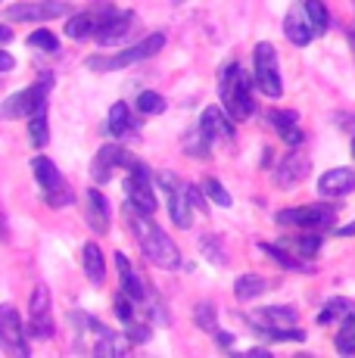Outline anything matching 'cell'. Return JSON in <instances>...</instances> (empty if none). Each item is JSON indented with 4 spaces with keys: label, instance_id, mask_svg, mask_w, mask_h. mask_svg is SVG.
Wrapping results in <instances>:
<instances>
[{
    "label": "cell",
    "instance_id": "obj_43",
    "mask_svg": "<svg viewBox=\"0 0 355 358\" xmlns=\"http://www.w3.org/2000/svg\"><path fill=\"white\" fill-rule=\"evenodd\" d=\"M13 66H16V59H13L6 50H0V72H10Z\"/></svg>",
    "mask_w": 355,
    "mask_h": 358
},
{
    "label": "cell",
    "instance_id": "obj_16",
    "mask_svg": "<svg viewBox=\"0 0 355 358\" xmlns=\"http://www.w3.org/2000/svg\"><path fill=\"white\" fill-rule=\"evenodd\" d=\"M318 190H321V196H333V199L355 194V169H331V171H324L321 181H318Z\"/></svg>",
    "mask_w": 355,
    "mask_h": 358
},
{
    "label": "cell",
    "instance_id": "obj_13",
    "mask_svg": "<svg viewBox=\"0 0 355 358\" xmlns=\"http://www.w3.org/2000/svg\"><path fill=\"white\" fill-rule=\"evenodd\" d=\"M69 13L63 0H35V3H13L6 10V19L13 22H47V19H59Z\"/></svg>",
    "mask_w": 355,
    "mask_h": 358
},
{
    "label": "cell",
    "instance_id": "obj_33",
    "mask_svg": "<svg viewBox=\"0 0 355 358\" xmlns=\"http://www.w3.org/2000/svg\"><path fill=\"white\" fill-rule=\"evenodd\" d=\"M200 190H203V196H209L215 206H222V209H228L234 199H231V194L224 190V184L218 181V178H203L200 181Z\"/></svg>",
    "mask_w": 355,
    "mask_h": 358
},
{
    "label": "cell",
    "instance_id": "obj_25",
    "mask_svg": "<svg viewBox=\"0 0 355 358\" xmlns=\"http://www.w3.org/2000/svg\"><path fill=\"white\" fill-rule=\"evenodd\" d=\"M81 256H85L81 262H85L87 280H91V284H103V278H106V259H103V252H100V246L97 243H87Z\"/></svg>",
    "mask_w": 355,
    "mask_h": 358
},
{
    "label": "cell",
    "instance_id": "obj_41",
    "mask_svg": "<svg viewBox=\"0 0 355 358\" xmlns=\"http://www.w3.org/2000/svg\"><path fill=\"white\" fill-rule=\"evenodd\" d=\"M150 336H153V334H150V324H138L134 318L128 321V340H131V343H147Z\"/></svg>",
    "mask_w": 355,
    "mask_h": 358
},
{
    "label": "cell",
    "instance_id": "obj_18",
    "mask_svg": "<svg viewBox=\"0 0 355 358\" xmlns=\"http://www.w3.org/2000/svg\"><path fill=\"white\" fill-rule=\"evenodd\" d=\"M115 268H119V284H122V293L125 296H131L134 302H143L147 299V293H150V287H143V280L134 274V268H131V259L125 256V252H115Z\"/></svg>",
    "mask_w": 355,
    "mask_h": 358
},
{
    "label": "cell",
    "instance_id": "obj_1",
    "mask_svg": "<svg viewBox=\"0 0 355 358\" xmlns=\"http://www.w3.org/2000/svg\"><path fill=\"white\" fill-rule=\"evenodd\" d=\"M252 87L256 78H249L240 69V63H228L218 75V97H222V109L234 122H247L256 113V100H252Z\"/></svg>",
    "mask_w": 355,
    "mask_h": 358
},
{
    "label": "cell",
    "instance_id": "obj_29",
    "mask_svg": "<svg viewBox=\"0 0 355 358\" xmlns=\"http://www.w3.org/2000/svg\"><path fill=\"white\" fill-rule=\"evenodd\" d=\"M209 150H212V141L203 134L200 125H196L194 131H187V137H184V153L194 156V159H206Z\"/></svg>",
    "mask_w": 355,
    "mask_h": 358
},
{
    "label": "cell",
    "instance_id": "obj_31",
    "mask_svg": "<svg viewBox=\"0 0 355 358\" xmlns=\"http://www.w3.org/2000/svg\"><path fill=\"white\" fill-rule=\"evenodd\" d=\"M50 302H53V296L47 290V284H38L29 302V318H50Z\"/></svg>",
    "mask_w": 355,
    "mask_h": 358
},
{
    "label": "cell",
    "instance_id": "obj_22",
    "mask_svg": "<svg viewBox=\"0 0 355 358\" xmlns=\"http://www.w3.org/2000/svg\"><path fill=\"white\" fill-rule=\"evenodd\" d=\"M268 122L277 128V134L284 137V143H290V147H299V143L305 141V134L299 131V125H296V113L293 109H275V113L268 115Z\"/></svg>",
    "mask_w": 355,
    "mask_h": 358
},
{
    "label": "cell",
    "instance_id": "obj_47",
    "mask_svg": "<svg viewBox=\"0 0 355 358\" xmlns=\"http://www.w3.org/2000/svg\"><path fill=\"white\" fill-rule=\"evenodd\" d=\"M352 156H355V141H352Z\"/></svg>",
    "mask_w": 355,
    "mask_h": 358
},
{
    "label": "cell",
    "instance_id": "obj_45",
    "mask_svg": "<svg viewBox=\"0 0 355 358\" xmlns=\"http://www.w3.org/2000/svg\"><path fill=\"white\" fill-rule=\"evenodd\" d=\"M340 237H355V218L346 224V228H340Z\"/></svg>",
    "mask_w": 355,
    "mask_h": 358
},
{
    "label": "cell",
    "instance_id": "obj_34",
    "mask_svg": "<svg viewBox=\"0 0 355 358\" xmlns=\"http://www.w3.org/2000/svg\"><path fill=\"white\" fill-rule=\"evenodd\" d=\"M47 106L44 109H38V113H31L29 115V141L35 143V147H44L47 143Z\"/></svg>",
    "mask_w": 355,
    "mask_h": 358
},
{
    "label": "cell",
    "instance_id": "obj_12",
    "mask_svg": "<svg viewBox=\"0 0 355 358\" xmlns=\"http://www.w3.org/2000/svg\"><path fill=\"white\" fill-rule=\"evenodd\" d=\"M0 346L16 358L29 355V340H25L22 318H19V312L13 306H0Z\"/></svg>",
    "mask_w": 355,
    "mask_h": 358
},
{
    "label": "cell",
    "instance_id": "obj_14",
    "mask_svg": "<svg viewBox=\"0 0 355 358\" xmlns=\"http://www.w3.org/2000/svg\"><path fill=\"white\" fill-rule=\"evenodd\" d=\"M284 34H287V41H290V44H296V47H305V44H312V41L318 38V31H315V25H312L309 13H305L303 0H299V3H293L290 13L284 16Z\"/></svg>",
    "mask_w": 355,
    "mask_h": 358
},
{
    "label": "cell",
    "instance_id": "obj_2",
    "mask_svg": "<svg viewBox=\"0 0 355 358\" xmlns=\"http://www.w3.org/2000/svg\"><path fill=\"white\" fill-rule=\"evenodd\" d=\"M131 228L138 234V243H140L143 256L153 262L156 268H166V271L181 268V252H178V246L172 243V237H168L159 224L150 222V215H138V212H134Z\"/></svg>",
    "mask_w": 355,
    "mask_h": 358
},
{
    "label": "cell",
    "instance_id": "obj_20",
    "mask_svg": "<svg viewBox=\"0 0 355 358\" xmlns=\"http://www.w3.org/2000/svg\"><path fill=\"white\" fill-rule=\"evenodd\" d=\"M296 321L299 315L290 306H268V308H259L256 315H249L252 327H296Z\"/></svg>",
    "mask_w": 355,
    "mask_h": 358
},
{
    "label": "cell",
    "instance_id": "obj_5",
    "mask_svg": "<svg viewBox=\"0 0 355 358\" xmlns=\"http://www.w3.org/2000/svg\"><path fill=\"white\" fill-rule=\"evenodd\" d=\"M252 69H256V87L265 97L277 100L284 94V78H281V66H277V50L268 41H259L252 50Z\"/></svg>",
    "mask_w": 355,
    "mask_h": 358
},
{
    "label": "cell",
    "instance_id": "obj_46",
    "mask_svg": "<svg viewBox=\"0 0 355 358\" xmlns=\"http://www.w3.org/2000/svg\"><path fill=\"white\" fill-rule=\"evenodd\" d=\"M6 234H10V228H6V218H3V209H0V240H6Z\"/></svg>",
    "mask_w": 355,
    "mask_h": 358
},
{
    "label": "cell",
    "instance_id": "obj_28",
    "mask_svg": "<svg viewBox=\"0 0 355 358\" xmlns=\"http://www.w3.org/2000/svg\"><path fill=\"white\" fill-rule=\"evenodd\" d=\"M125 349H128V336L115 334V330H106L103 336L94 340V352L97 355H125Z\"/></svg>",
    "mask_w": 355,
    "mask_h": 358
},
{
    "label": "cell",
    "instance_id": "obj_17",
    "mask_svg": "<svg viewBox=\"0 0 355 358\" xmlns=\"http://www.w3.org/2000/svg\"><path fill=\"white\" fill-rule=\"evenodd\" d=\"M85 203H87L85 218H87V224H91V231L94 234H109V199L103 196V190L91 187L85 194Z\"/></svg>",
    "mask_w": 355,
    "mask_h": 358
},
{
    "label": "cell",
    "instance_id": "obj_15",
    "mask_svg": "<svg viewBox=\"0 0 355 358\" xmlns=\"http://www.w3.org/2000/svg\"><path fill=\"white\" fill-rule=\"evenodd\" d=\"M312 171V162L303 153H290L275 165V184L277 187H296L299 181H305Z\"/></svg>",
    "mask_w": 355,
    "mask_h": 358
},
{
    "label": "cell",
    "instance_id": "obj_38",
    "mask_svg": "<svg viewBox=\"0 0 355 358\" xmlns=\"http://www.w3.org/2000/svg\"><path fill=\"white\" fill-rule=\"evenodd\" d=\"M200 250H203V256H206L209 262H215V265H224V262H228L222 240H218L215 234H206V237H200Z\"/></svg>",
    "mask_w": 355,
    "mask_h": 358
},
{
    "label": "cell",
    "instance_id": "obj_11",
    "mask_svg": "<svg viewBox=\"0 0 355 358\" xmlns=\"http://www.w3.org/2000/svg\"><path fill=\"white\" fill-rule=\"evenodd\" d=\"M138 162L131 153H128L125 147H119V143H106V147L97 150V156H94L91 162V178L94 184H109L113 181V175L119 169H128L131 171V165Z\"/></svg>",
    "mask_w": 355,
    "mask_h": 358
},
{
    "label": "cell",
    "instance_id": "obj_36",
    "mask_svg": "<svg viewBox=\"0 0 355 358\" xmlns=\"http://www.w3.org/2000/svg\"><path fill=\"white\" fill-rule=\"evenodd\" d=\"M138 109L143 115H162L166 113V97H159L156 91H140L138 94Z\"/></svg>",
    "mask_w": 355,
    "mask_h": 358
},
{
    "label": "cell",
    "instance_id": "obj_3",
    "mask_svg": "<svg viewBox=\"0 0 355 358\" xmlns=\"http://www.w3.org/2000/svg\"><path fill=\"white\" fill-rule=\"evenodd\" d=\"M162 47H166V34L153 31L143 41H138L134 47H128V50H119L115 57H97V53H94V57L87 59V69H91V72H115V69H128V66L140 63V59L156 57Z\"/></svg>",
    "mask_w": 355,
    "mask_h": 358
},
{
    "label": "cell",
    "instance_id": "obj_44",
    "mask_svg": "<svg viewBox=\"0 0 355 358\" xmlns=\"http://www.w3.org/2000/svg\"><path fill=\"white\" fill-rule=\"evenodd\" d=\"M10 41H13V31L6 29V25H0V47H3V44H10Z\"/></svg>",
    "mask_w": 355,
    "mask_h": 358
},
{
    "label": "cell",
    "instance_id": "obj_27",
    "mask_svg": "<svg viewBox=\"0 0 355 358\" xmlns=\"http://www.w3.org/2000/svg\"><path fill=\"white\" fill-rule=\"evenodd\" d=\"M284 246L296 250V256H299V259H312V256H318V250H321V234H318V231L299 234V237L284 240Z\"/></svg>",
    "mask_w": 355,
    "mask_h": 358
},
{
    "label": "cell",
    "instance_id": "obj_4",
    "mask_svg": "<svg viewBox=\"0 0 355 358\" xmlns=\"http://www.w3.org/2000/svg\"><path fill=\"white\" fill-rule=\"evenodd\" d=\"M31 171H35L41 196H44V203L50 206V209H66V206H72L75 194L69 190V184H66L63 171L47 159V156H35V159H31Z\"/></svg>",
    "mask_w": 355,
    "mask_h": 358
},
{
    "label": "cell",
    "instance_id": "obj_10",
    "mask_svg": "<svg viewBox=\"0 0 355 358\" xmlns=\"http://www.w3.org/2000/svg\"><path fill=\"white\" fill-rule=\"evenodd\" d=\"M97 13V29H94V38H97L100 47H113L122 44L128 31L134 25V13L131 10H115V6H103V10H94Z\"/></svg>",
    "mask_w": 355,
    "mask_h": 358
},
{
    "label": "cell",
    "instance_id": "obj_32",
    "mask_svg": "<svg viewBox=\"0 0 355 358\" xmlns=\"http://www.w3.org/2000/svg\"><path fill=\"white\" fill-rule=\"evenodd\" d=\"M346 315H355V302L352 299H331V302H324V312L318 315V324H331L333 318H346Z\"/></svg>",
    "mask_w": 355,
    "mask_h": 358
},
{
    "label": "cell",
    "instance_id": "obj_9",
    "mask_svg": "<svg viewBox=\"0 0 355 358\" xmlns=\"http://www.w3.org/2000/svg\"><path fill=\"white\" fill-rule=\"evenodd\" d=\"M159 184L168 194V215L181 231H187L194 224V203H190V184L178 181L175 171H159Z\"/></svg>",
    "mask_w": 355,
    "mask_h": 358
},
{
    "label": "cell",
    "instance_id": "obj_42",
    "mask_svg": "<svg viewBox=\"0 0 355 358\" xmlns=\"http://www.w3.org/2000/svg\"><path fill=\"white\" fill-rule=\"evenodd\" d=\"M212 340H215L222 349H234V336H231L228 330H222V327H218V334L212 336Z\"/></svg>",
    "mask_w": 355,
    "mask_h": 358
},
{
    "label": "cell",
    "instance_id": "obj_21",
    "mask_svg": "<svg viewBox=\"0 0 355 358\" xmlns=\"http://www.w3.org/2000/svg\"><path fill=\"white\" fill-rule=\"evenodd\" d=\"M106 134L113 137H128V134H138V122L131 119V109H128V103H115L113 109H109V119L103 125Z\"/></svg>",
    "mask_w": 355,
    "mask_h": 358
},
{
    "label": "cell",
    "instance_id": "obj_37",
    "mask_svg": "<svg viewBox=\"0 0 355 358\" xmlns=\"http://www.w3.org/2000/svg\"><path fill=\"white\" fill-rule=\"evenodd\" d=\"M194 321H196V327H203L206 334H218V324H215V306L212 302H200V306L194 308Z\"/></svg>",
    "mask_w": 355,
    "mask_h": 358
},
{
    "label": "cell",
    "instance_id": "obj_35",
    "mask_svg": "<svg viewBox=\"0 0 355 358\" xmlns=\"http://www.w3.org/2000/svg\"><path fill=\"white\" fill-rule=\"evenodd\" d=\"M303 3H305V13H309L312 25H315V31H318V34H324V31H327V25H331V13H327L324 0H303Z\"/></svg>",
    "mask_w": 355,
    "mask_h": 358
},
{
    "label": "cell",
    "instance_id": "obj_6",
    "mask_svg": "<svg viewBox=\"0 0 355 358\" xmlns=\"http://www.w3.org/2000/svg\"><path fill=\"white\" fill-rule=\"evenodd\" d=\"M277 224L284 228H303V231H331L337 224V209L333 206H324V203H315V206H293V209H284L277 212Z\"/></svg>",
    "mask_w": 355,
    "mask_h": 358
},
{
    "label": "cell",
    "instance_id": "obj_8",
    "mask_svg": "<svg viewBox=\"0 0 355 358\" xmlns=\"http://www.w3.org/2000/svg\"><path fill=\"white\" fill-rule=\"evenodd\" d=\"M125 196H128V209L138 215H153L156 212V194H153V175L143 162L131 165V175L125 181Z\"/></svg>",
    "mask_w": 355,
    "mask_h": 358
},
{
    "label": "cell",
    "instance_id": "obj_26",
    "mask_svg": "<svg viewBox=\"0 0 355 358\" xmlns=\"http://www.w3.org/2000/svg\"><path fill=\"white\" fill-rule=\"evenodd\" d=\"M259 250L265 252V256H271L277 262L281 268H287V271H309V265H303L299 262V256H293L287 246H275V243H259Z\"/></svg>",
    "mask_w": 355,
    "mask_h": 358
},
{
    "label": "cell",
    "instance_id": "obj_40",
    "mask_svg": "<svg viewBox=\"0 0 355 358\" xmlns=\"http://www.w3.org/2000/svg\"><path fill=\"white\" fill-rule=\"evenodd\" d=\"M115 315H119L125 324L134 318V299H131V296H125V293L115 296Z\"/></svg>",
    "mask_w": 355,
    "mask_h": 358
},
{
    "label": "cell",
    "instance_id": "obj_39",
    "mask_svg": "<svg viewBox=\"0 0 355 358\" xmlns=\"http://www.w3.org/2000/svg\"><path fill=\"white\" fill-rule=\"evenodd\" d=\"M29 44L35 47V50H47V53H57V50H59V41H57V34H53L50 29L31 31V34H29Z\"/></svg>",
    "mask_w": 355,
    "mask_h": 358
},
{
    "label": "cell",
    "instance_id": "obj_19",
    "mask_svg": "<svg viewBox=\"0 0 355 358\" xmlns=\"http://www.w3.org/2000/svg\"><path fill=\"white\" fill-rule=\"evenodd\" d=\"M200 131L209 137V141H222V137H234V119H231L224 109L209 106L206 113L200 115Z\"/></svg>",
    "mask_w": 355,
    "mask_h": 358
},
{
    "label": "cell",
    "instance_id": "obj_24",
    "mask_svg": "<svg viewBox=\"0 0 355 358\" xmlns=\"http://www.w3.org/2000/svg\"><path fill=\"white\" fill-rule=\"evenodd\" d=\"M265 290H268V280L262 278V274H240V278L234 280V296L240 302H249V299H259Z\"/></svg>",
    "mask_w": 355,
    "mask_h": 358
},
{
    "label": "cell",
    "instance_id": "obj_7",
    "mask_svg": "<svg viewBox=\"0 0 355 358\" xmlns=\"http://www.w3.org/2000/svg\"><path fill=\"white\" fill-rule=\"evenodd\" d=\"M50 87H53V78H41L35 81L31 87H25V91L13 94V97H6L0 103V119L13 122V119H29L31 113H38V109L47 106V97H50Z\"/></svg>",
    "mask_w": 355,
    "mask_h": 358
},
{
    "label": "cell",
    "instance_id": "obj_23",
    "mask_svg": "<svg viewBox=\"0 0 355 358\" xmlns=\"http://www.w3.org/2000/svg\"><path fill=\"white\" fill-rule=\"evenodd\" d=\"M94 29H97V13H75V16L66 19V34L72 41H87L94 38Z\"/></svg>",
    "mask_w": 355,
    "mask_h": 358
},
{
    "label": "cell",
    "instance_id": "obj_30",
    "mask_svg": "<svg viewBox=\"0 0 355 358\" xmlns=\"http://www.w3.org/2000/svg\"><path fill=\"white\" fill-rule=\"evenodd\" d=\"M333 346H337L340 355H355V315H346L343 318L340 334L333 336Z\"/></svg>",
    "mask_w": 355,
    "mask_h": 358
}]
</instances>
